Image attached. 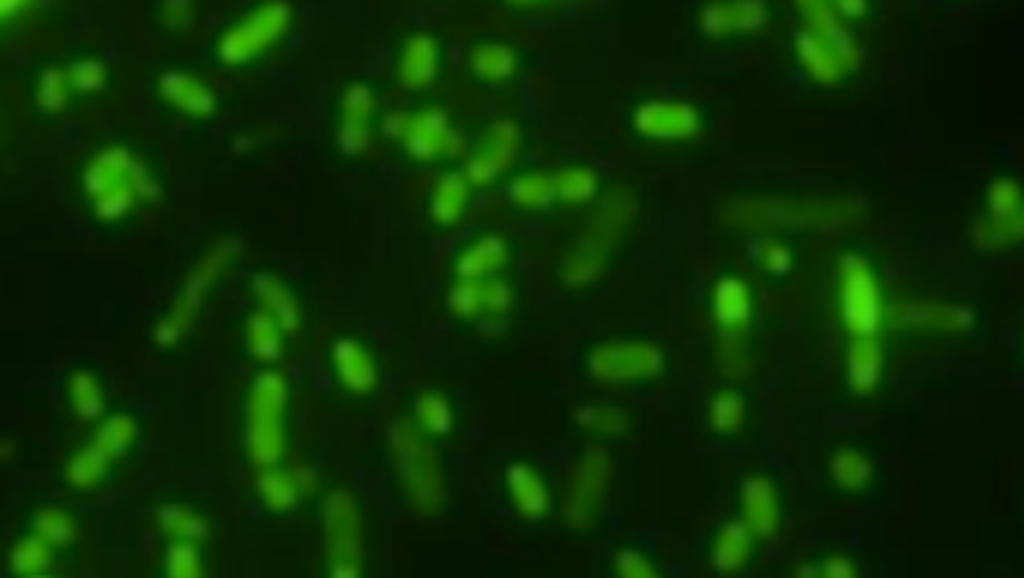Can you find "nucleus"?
Returning <instances> with one entry per match:
<instances>
[{"label":"nucleus","instance_id":"nucleus-16","mask_svg":"<svg viewBox=\"0 0 1024 578\" xmlns=\"http://www.w3.org/2000/svg\"><path fill=\"white\" fill-rule=\"evenodd\" d=\"M508 491H511V503L522 517L538 520L548 512L552 494H548L543 477L531 465L520 463L508 468Z\"/></svg>","mask_w":1024,"mask_h":578},{"label":"nucleus","instance_id":"nucleus-44","mask_svg":"<svg viewBox=\"0 0 1024 578\" xmlns=\"http://www.w3.org/2000/svg\"><path fill=\"white\" fill-rule=\"evenodd\" d=\"M831 7L845 18H857L868 10V0H831Z\"/></svg>","mask_w":1024,"mask_h":578},{"label":"nucleus","instance_id":"nucleus-39","mask_svg":"<svg viewBox=\"0 0 1024 578\" xmlns=\"http://www.w3.org/2000/svg\"><path fill=\"white\" fill-rule=\"evenodd\" d=\"M71 395H73V404H76V410H79L81 416L99 413V407H102L97 384L90 381V378H85V375H79V378L71 384Z\"/></svg>","mask_w":1024,"mask_h":578},{"label":"nucleus","instance_id":"nucleus-27","mask_svg":"<svg viewBox=\"0 0 1024 578\" xmlns=\"http://www.w3.org/2000/svg\"><path fill=\"white\" fill-rule=\"evenodd\" d=\"M340 369H343V378L352 384L354 390H369L371 384H375V364H371V357L366 355V349H361L357 343H343L340 347Z\"/></svg>","mask_w":1024,"mask_h":578},{"label":"nucleus","instance_id":"nucleus-1","mask_svg":"<svg viewBox=\"0 0 1024 578\" xmlns=\"http://www.w3.org/2000/svg\"><path fill=\"white\" fill-rule=\"evenodd\" d=\"M865 213V204L850 198H749L734 201L725 218L751 230H836L850 227Z\"/></svg>","mask_w":1024,"mask_h":578},{"label":"nucleus","instance_id":"nucleus-3","mask_svg":"<svg viewBox=\"0 0 1024 578\" xmlns=\"http://www.w3.org/2000/svg\"><path fill=\"white\" fill-rule=\"evenodd\" d=\"M839 314L850 338H880L888 321L880 279L859 253H848L839 262Z\"/></svg>","mask_w":1024,"mask_h":578},{"label":"nucleus","instance_id":"nucleus-33","mask_svg":"<svg viewBox=\"0 0 1024 578\" xmlns=\"http://www.w3.org/2000/svg\"><path fill=\"white\" fill-rule=\"evenodd\" d=\"M453 312L462 317H477L479 312H485V300H482V282L479 279H462L451 291Z\"/></svg>","mask_w":1024,"mask_h":578},{"label":"nucleus","instance_id":"nucleus-4","mask_svg":"<svg viewBox=\"0 0 1024 578\" xmlns=\"http://www.w3.org/2000/svg\"><path fill=\"white\" fill-rule=\"evenodd\" d=\"M665 352L647 340H609L598 343L586 357V366L601 384L650 381L665 373Z\"/></svg>","mask_w":1024,"mask_h":578},{"label":"nucleus","instance_id":"nucleus-42","mask_svg":"<svg viewBox=\"0 0 1024 578\" xmlns=\"http://www.w3.org/2000/svg\"><path fill=\"white\" fill-rule=\"evenodd\" d=\"M64 93H67V88H64V79L53 71L45 79V88H41V102H45L50 111H55V108L64 105Z\"/></svg>","mask_w":1024,"mask_h":578},{"label":"nucleus","instance_id":"nucleus-12","mask_svg":"<svg viewBox=\"0 0 1024 578\" xmlns=\"http://www.w3.org/2000/svg\"><path fill=\"white\" fill-rule=\"evenodd\" d=\"M520 131L511 123H496L468 163V184H491L503 175L517 158Z\"/></svg>","mask_w":1024,"mask_h":578},{"label":"nucleus","instance_id":"nucleus-14","mask_svg":"<svg viewBox=\"0 0 1024 578\" xmlns=\"http://www.w3.org/2000/svg\"><path fill=\"white\" fill-rule=\"evenodd\" d=\"M451 131H447V116L442 111H425L413 123L406 125V149L421 158L433 161L439 154L453 152Z\"/></svg>","mask_w":1024,"mask_h":578},{"label":"nucleus","instance_id":"nucleus-35","mask_svg":"<svg viewBox=\"0 0 1024 578\" xmlns=\"http://www.w3.org/2000/svg\"><path fill=\"white\" fill-rule=\"evenodd\" d=\"M732 18L734 29L758 33V29H763V24H767V7H763V0H734Z\"/></svg>","mask_w":1024,"mask_h":578},{"label":"nucleus","instance_id":"nucleus-2","mask_svg":"<svg viewBox=\"0 0 1024 578\" xmlns=\"http://www.w3.org/2000/svg\"><path fill=\"white\" fill-rule=\"evenodd\" d=\"M636 218V198L624 187L609 189L607 198L601 201V210L592 218L590 230L581 239V244L566 256L564 279L572 288L592 285L604 271V259L616 250L624 230Z\"/></svg>","mask_w":1024,"mask_h":578},{"label":"nucleus","instance_id":"nucleus-46","mask_svg":"<svg viewBox=\"0 0 1024 578\" xmlns=\"http://www.w3.org/2000/svg\"><path fill=\"white\" fill-rule=\"evenodd\" d=\"M21 7V0H0V18H3V15H10V12H15Z\"/></svg>","mask_w":1024,"mask_h":578},{"label":"nucleus","instance_id":"nucleus-29","mask_svg":"<svg viewBox=\"0 0 1024 578\" xmlns=\"http://www.w3.org/2000/svg\"><path fill=\"white\" fill-rule=\"evenodd\" d=\"M473 67H477L479 76H485V79H508V76L517 71V55H514L508 47L500 45L479 47V53L473 55Z\"/></svg>","mask_w":1024,"mask_h":578},{"label":"nucleus","instance_id":"nucleus-6","mask_svg":"<svg viewBox=\"0 0 1024 578\" xmlns=\"http://www.w3.org/2000/svg\"><path fill=\"white\" fill-rule=\"evenodd\" d=\"M609 480H612V456L604 448L583 451L574 463L569 498H566V520L578 529L595 524L604 500H607Z\"/></svg>","mask_w":1024,"mask_h":578},{"label":"nucleus","instance_id":"nucleus-41","mask_svg":"<svg viewBox=\"0 0 1024 578\" xmlns=\"http://www.w3.org/2000/svg\"><path fill=\"white\" fill-rule=\"evenodd\" d=\"M819 576L824 578H854L859 576L857 564L848 558V555H831V558L822 561V567H819Z\"/></svg>","mask_w":1024,"mask_h":578},{"label":"nucleus","instance_id":"nucleus-28","mask_svg":"<svg viewBox=\"0 0 1024 578\" xmlns=\"http://www.w3.org/2000/svg\"><path fill=\"white\" fill-rule=\"evenodd\" d=\"M987 215L993 218H1015L1024 215L1022 189L1015 178H996L987 189Z\"/></svg>","mask_w":1024,"mask_h":578},{"label":"nucleus","instance_id":"nucleus-10","mask_svg":"<svg viewBox=\"0 0 1024 578\" xmlns=\"http://www.w3.org/2000/svg\"><path fill=\"white\" fill-rule=\"evenodd\" d=\"M711 314H715L720 338H749L751 321H755V297L751 288L741 276H723L717 279L711 291Z\"/></svg>","mask_w":1024,"mask_h":578},{"label":"nucleus","instance_id":"nucleus-23","mask_svg":"<svg viewBox=\"0 0 1024 578\" xmlns=\"http://www.w3.org/2000/svg\"><path fill=\"white\" fill-rule=\"evenodd\" d=\"M555 180V196L566 204H590L598 196V175L586 166H569L552 175Z\"/></svg>","mask_w":1024,"mask_h":578},{"label":"nucleus","instance_id":"nucleus-43","mask_svg":"<svg viewBox=\"0 0 1024 578\" xmlns=\"http://www.w3.org/2000/svg\"><path fill=\"white\" fill-rule=\"evenodd\" d=\"M71 81L79 90H93L102 81V67L93 62H81L76 71L71 73Z\"/></svg>","mask_w":1024,"mask_h":578},{"label":"nucleus","instance_id":"nucleus-38","mask_svg":"<svg viewBox=\"0 0 1024 578\" xmlns=\"http://www.w3.org/2000/svg\"><path fill=\"white\" fill-rule=\"evenodd\" d=\"M482 300H485V312H491V317H500V314L508 312L514 294L503 279H488V282H482Z\"/></svg>","mask_w":1024,"mask_h":578},{"label":"nucleus","instance_id":"nucleus-24","mask_svg":"<svg viewBox=\"0 0 1024 578\" xmlns=\"http://www.w3.org/2000/svg\"><path fill=\"white\" fill-rule=\"evenodd\" d=\"M708 422L717 434L732 437L746 425V399L737 390H720L708 404Z\"/></svg>","mask_w":1024,"mask_h":578},{"label":"nucleus","instance_id":"nucleus-31","mask_svg":"<svg viewBox=\"0 0 1024 578\" xmlns=\"http://www.w3.org/2000/svg\"><path fill=\"white\" fill-rule=\"evenodd\" d=\"M717 364H720V373L725 378H732V381L746 378L751 369L749 355H746V340L720 338V343H717Z\"/></svg>","mask_w":1024,"mask_h":578},{"label":"nucleus","instance_id":"nucleus-18","mask_svg":"<svg viewBox=\"0 0 1024 578\" xmlns=\"http://www.w3.org/2000/svg\"><path fill=\"white\" fill-rule=\"evenodd\" d=\"M795 50H798V59H801V64L807 67V73H810L816 81H822V85H833V81L842 79V73L845 71H842L839 59L833 55L831 47L822 45V41L812 36V33L804 29L801 36L795 38Z\"/></svg>","mask_w":1024,"mask_h":578},{"label":"nucleus","instance_id":"nucleus-36","mask_svg":"<svg viewBox=\"0 0 1024 578\" xmlns=\"http://www.w3.org/2000/svg\"><path fill=\"white\" fill-rule=\"evenodd\" d=\"M12 564L18 573H38V569L47 567V543L45 538H29L15 550L12 555Z\"/></svg>","mask_w":1024,"mask_h":578},{"label":"nucleus","instance_id":"nucleus-13","mask_svg":"<svg viewBox=\"0 0 1024 578\" xmlns=\"http://www.w3.org/2000/svg\"><path fill=\"white\" fill-rule=\"evenodd\" d=\"M885 369V352L880 338H854L845 357L850 390L857 395H871L880 387Z\"/></svg>","mask_w":1024,"mask_h":578},{"label":"nucleus","instance_id":"nucleus-9","mask_svg":"<svg viewBox=\"0 0 1024 578\" xmlns=\"http://www.w3.org/2000/svg\"><path fill=\"white\" fill-rule=\"evenodd\" d=\"M741 520L755 541H772L781 532V498L772 477L751 474L741 482Z\"/></svg>","mask_w":1024,"mask_h":578},{"label":"nucleus","instance_id":"nucleus-19","mask_svg":"<svg viewBox=\"0 0 1024 578\" xmlns=\"http://www.w3.org/2000/svg\"><path fill=\"white\" fill-rule=\"evenodd\" d=\"M508 248L500 236H485V239L473 241L459 259V274L462 279H482L491 276L496 267L505 265Z\"/></svg>","mask_w":1024,"mask_h":578},{"label":"nucleus","instance_id":"nucleus-5","mask_svg":"<svg viewBox=\"0 0 1024 578\" xmlns=\"http://www.w3.org/2000/svg\"><path fill=\"white\" fill-rule=\"evenodd\" d=\"M395 463L409 498L427 512H433L444 498V480L435 451L418 437L413 427L395 430Z\"/></svg>","mask_w":1024,"mask_h":578},{"label":"nucleus","instance_id":"nucleus-21","mask_svg":"<svg viewBox=\"0 0 1024 578\" xmlns=\"http://www.w3.org/2000/svg\"><path fill=\"white\" fill-rule=\"evenodd\" d=\"M435 76V45L427 36H418L409 41L401 62V79L409 88H427Z\"/></svg>","mask_w":1024,"mask_h":578},{"label":"nucleus","instance_id":"nucleus-7","mask_svg":"<svg viewBox=\"0 0 1024 578\" xmlns=\"http://www.w3.org/2000/svg\"><path fill=\"white\" fill-rule=\"evenodd\" d=\"M633 128L642 137L656 142H682L697 137L703 128L699 111L691 102H671V99H656L636 108L633 114Z\"/></svg>","mask_w":1024,"mask_h":578},{"label":"nucleus","instance_id":"nucleus-34","mask_svg":"<svg viewBox=\"0 0 1024 578\" xmlns=\"http://www.w3.org/2000/svg\"><path fill=\"white\" fill-rule=\"evenodd\" d=\"M612 564H616V573H619L621 578H654V576H659V569L654 567V561L647 558V555H642L639 550H630V546H624V550L616 552V561H612Z\"/></svg>","mask_w":1024,"mask_h":578},{"label":"nucleus","instance_id":"nucleus-45","mask_svg":"<svg viewBox=\"0 0 1024 578\" xmlns=\"http://www.w3.org/2000/svg\"><path fill=\"white\" fill-rule=\"evenodd\" d=\"M795 576L816 578L819 576V567H816V564H801V567H795Z\"/></svg>","mask_w":1024,"mask_h":578},{"label":"nucleus","instance_id":"nucleus-30","mask_svg":"<svg viewBox=\"0 0 1024 578\" xmlns=\"http://www.w3.org/2000/svg\"><path fill=\"white\" fill-rule=\"evenodd\" d=\"M416 413L418 425L430 430V434H447L453 427V410L444 395H433V392H430V395H421Z\"/></svg>","mask_w":1024,"mask_h":578},{"label":"nucleus","instance_id":"nucleus-17","mask_svg":"<svg viewBox=\"0 0 1024 578\" xmlns=\"http://www.w3.org/2000/svg\"><path fill=\"white\" fill-rule=\"evenodd\" d=\"M831 477L842 491L862 494V491L871 486V480H874V463H871V456L862 454L859 448L845 445L831 456Z\"/></svg>","mask_w":1024,"mask_h":578},{"label":"nucleus","instance_id":"nucleus-37","mask_svg":"<svg viewBox=\"0 0 1024 578\" xmlns=\"http://www.w3.org/2000/svg\"><path fill=\"white\" fill-rule=\"evenodd\" d=\"M703 29H706L708 36H729L734 33V18H732V3H708L706 10H703Z\"/></svg>","mask_w":1024,"mask_h":578},{"label":"nucleus","instance_id":"nucleus-26","mask_svg":"<svg viewBox=\"0 0 1024 578\" xmlns=\"http://www.w3.org/2000/svg\"><path fill=\"white\" fill-rule=\"evenodd\" d=\"M511 201L529 210H546L555 201V180L552 175H522L511 184Z\"/></svg>","mask_w":1024,"mask_h":578},{"label":"nucleus","instance_id":"nucleus-8","mask_svg":"<svg viewBox=\"0 0 1024 578\" xmlns=\"http://www.w3.org/2000/svg\"><path fill=\"white\" fill-rule=\"evenodd\" d=\"M897 321L902 329L920 331V335H966L975 326V312L970 305L911 300V303L897 305Z\"/></svg>","mask_w":1024,"mask_h":578},{"label":"nucleus","instance_id":"nucleus-22","mask_svg":"<svg viewBox=\"0 0 1024 578\" xmlns=\"http://www.w3.org/2000/svg\"><path fill=\"white\" fill-rule=\"evenodd\" d=\"M1022 236L1024 215H1015V218H993V215H984L981 222L972 224V241L984 250L1010 248L1015 241H1022Z\"/></svg>","mask_w":1024,"mask_h":578},{"label":"nucleus","instance_id":"nucleus-40","mask_svg":"<svg viewBox=\"0 0 1024 578\" xmlns=\"http://www.w3.org/2000/svg\"><path fill=\"white\" fill-rule=\"evenodd\" d=\"M38 532H41L45 541H67L73 526L71 520L64 517V512H55L53 508V512H41V517H38Z\"/></svg>","mask_w":1024,"mask_h":578},{"label":"nucleus","instance_id":"nucleus-25","mask_svg":"<svg viewBox=\"0 0 1024 578\" xmlns=\"http://www.w3.org/2000/svg\"><path fill=\"white\" fill-rule=\"evenodd\" d=\"M465 201H468V178H462L456 172L444 175V178L439 180V187H435V218L444 224H453L462 215V210H465Z\"/></svg>","mask_w":1024,"mask_h":578},{"label":"nucleus","instance_id":"nucleus-15","mask_svg":"<svg viewBox=\"0 0 1024 578\" xmlns=\"http://www.w3.org/2000/svg\"><path fill=\"white\" fill-rule=\"evenodd\" d=\"M751 543H755V535L746 529L741 517H737V520H729V524H723V529L717 532L715 546H711V567H715L717 573H723V576L741 573V569L749 564Z\"/></svg>","mask_w":1024,"mask_h":578},{"label":"nucleus","instance_id":"nucleus-20","mask_svg":"<svg viewBox=\"0 0 1024 578\" xmlns=\"http://www.w3.org/2000/svg\"><path fill=\"white\" fill-rule=\"evenodd\" d=\"M578 427L601 439H619L630 430V418L616 404H586L574 413Z\"/></svg>","mask_w":1024,"mask_h":578},{"label":"nucleus","instance_id":"nucleus-32","mask_svg":"<svg viewBox=\"0 0 1024 578\" xmlns=\"http://www.w3.org/2000/svg\"><path fill=\"white\" fill-rule=\"evenodd\" d=\"M758 262L769 276H786L793 271V250H789L784 239L763 236L758 241Z\"/></svg>","mask_w":1024,"mask_h":578},{"label":"nucleus","instance_id":"nucleus-11","mask_svg":"<svg viewBox=\"0 0 1024 578\" xmlns=\"http://www.w3.org/2000/svg\"><path fill=\"white\" fill-rule=\"evenodd\" d=\"M798 7H801L804 18L810 24L807 33H812L822 45L831 47L833 55L839 59L842 71H854L859 59H862V53H859L857 41L850 38L848 29L842 27L839 12L833 10L831 0H798Z\"/></svg>","mask_w":1024,"mask_h":578}]
</instances>
